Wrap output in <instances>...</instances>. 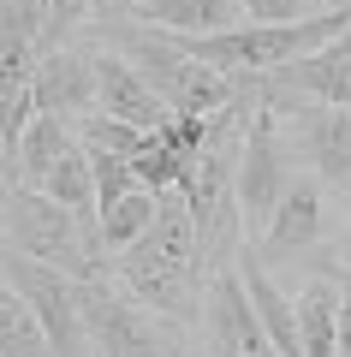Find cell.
Here are the masks:
<instances>
[{
	"label": "cell",
	"instance_id": "obj_10",
	"mask_svg": "<svg viewBox=\"0 0 351 357\" xmlns=\"http://www.w3.org/2000/svg\"><path fill=\"white\" fill-rule=\"evenodd\" d=\"M292 328H298L304 357H334V328H339V262L310 268L292 292Z\"/></svg>",
	"mask_w": 351,
	"mask_h": 357
},
{
	"label": "cell",
	"instance_id": "obj_16",
	"mask_svg": "<svg viewBox=\"0 0 351 357\" xmlns=\"http://www.w3.org/2000/svg\"><path fill=\"white\" fill-rule=\"evenodd\" d=\"M334 262L351 268V197H345V227H339V238H334Z\"/></svg>",
	"mask_w": 351,
	"mask_h": 357
},
{
	"label": "cell",
	"instance_id": "obj_15",
	"mask_svg": "<svg viewBox=\"0 0 351 357\" xmlns=\"http://www.w3.org/2000/svg\"><path fill=\"white\" fill-rule=\"evenodd\" d=\"M334 357H351V268H339V328H334Z\"/></svg>",
	"mask_w": 351,
	"mask_h": 357
},
{
	"label": "cell",
	"instance_id": "obj_12",
	"mask_svg": "<svg viewBox=\"0 0 351 357\" xmlns=\"http://www.w3.org/2000/svg\"><path fill=\"white\" fill-rule=\"evenodd\" d=\"M36 191L54 197L60 208H72V215H89V155H84V137H77V131H72V143L48 161V173L36 178Z\"/></svg>",
	"mask_w": 351,
	"mask_h": 357
},
{
	"label": "cell",
	"instance_id": "obj_14",
	"mask_svg": "<svg viewBox=\"0 0 351 357\" xmlns=\"http://www.w3.org/2000/svg\"><path fill=\"white\" fill-rule=\"evenodd\" d=\"M322 6H327V0H322ZM239 13H244V24H274V18L315 13V0H239Z\"/></svg>",
	"mask_w": 351,
	"mask_h": 357
},
{
	"label": "cell",
	"instance_id": "obj_18",
	"mask_svg": "<svg viewBox=\"0 0 351 357\" xmlns=\"http://www.w3.org/2000/svg\"><path fill=\"white\" fill-rule=\"evenodd\" d=\"M126 6H131V0H126Z\"/></svg>",
	"mask_w": 351,
	"mask_h": 357
},
{
	"label": "cell",
	"instance_id": "obj_11",
	"mask_svg": "<svg viewBox=\"0 0 351 357\" xmlns=\"http://www.w3.org/2000/svg\"><path fill=\"white\" fill-rule=\"evenodd\" d=\"M131 24H149L161 36H214V30L244 24L239 0H131L119 6Z\"/></svg>",
	"mask_w": 351,
	"mask_h": 357
},
{
	"label": "cell",
	"instance_id": "obj_2",
	"mask_svg": "<svg viewBox=\"0 0 351 357\" xmlns=\"http://www.w3.org/2000/svg\"><path fill=\"white\" fill-rule=\"evenodd\" d=\"M0 238L13 250L36 256V262L60 268V274H72V280H107V250L96 238V220L60 208L36 185L0 178Z\"/></svg>",
	"mask_w": 351,
	"mask_h": 357
},
{
	"label": "cell",
	"instance_id": "obj_1",
	"mask_svg": "<svg viewBox=\"0 0 351 357\" xmlns=\"http://www.w3.org/2000/svg\"><path fill=\"white\" fill-rule=\"evenodd\" d=\"M202 280H209V256H202V232H197V215H191V197L179 185H167V191H155L149 227L131 244L107 250V286L155 321L197 328Z\"/></svg>",
	"mask_w": 351,
	"mask_h": 357
},
{
	"label": "cell",
	"instance_id": "obj_4",
	"mask_svg": "<svg viewBox=\"0 0 351 357\" xmlns=\"http://www.w3.org/2000/svg\"><path fill=\"white\" fill-rule=\"evenodd\" d=\"M48 30V0H0V167L30 114V72Z\"/></svg>",
	"mask_w": 351,
	"mask_h": 357
},
{
	"label": "cell",
	"instance_id": "obj_9",
	"mask_svg": "<svg viewBox=\"0 0 351 357\" xmlns=\"http://www.w3.org/2000/svg\"><path fill=\"white\" fill-rule=\"evenodd\" d=\"M84 42H89V72H96V114L119 119V126L155 131L167 119V102L143 84V72L119 48H107V42H96V36H84Z\"/></svg>",
	"mask_w": 351,
	"mask_h": 357
},
{
	"label": "cell",
	"instance_id": "obj_13",
	"mask_svg": "<svg viewBox=\"0 0 351 357\" xmlns=\"http://www.w3.org/2000/svg\"><path fill=\"white\" fill-rule=\"evenodd\" d=\"M0 357H48V340H42L30 304L18 298V286L0 274Z\"/></svg>",
	"mask_w": 351,
	"mask_h": 357
},
{
	"label": "cell",
	"instance_id": "obj_8",
	"mask_svg": "<svg viewBox=\"0 0 351 357\" xmlns=\"http://www.w3.org/2000/svg\"><path fill=\"white\" fill-rule=\"evenodd\" d=\"M30 107L54 114L66 126H77L84 114H96V72H89V42H54L36 54V72H30Z\"/></svg>",
	"mask_w": 351,
	"mask_h": 357
},
{
	"label": "cell",
	"instance_id": "obj_7",
	"mask_svg": "<svg viewBox=\"0 0 351 357\" xmlns=\"http://www.w3.org/2000/svg\"><path fill=\"white\" fill-rule=\"evenodd\" d=\"M197 328L209 357H274L262 321L251 310V292H244L239 268L232 262H214L209 280H202V310H197Z\"/></svg>",
	"mask_w": 351,
	"mask_h": 357
},
{
	"label": "cell",
	"instance_id": "obj_3",
	"mask_svg": "<svg viewBox=\"0 0 351 357\" xmlns=\"http://www.w3.org/2000/svg\"><path fill=\"white\" fill-rule=\"evenodd\" d=\"M286 173H292V149H286V137H280V119L256 102V89H251V119H244L239 155H232V208H239L244 244L268 227Z\"/></svg>",
	"mask_w": 351,
	"mask_h": 357
},
{
	"label": "cell",
	"instance_id": "obj_17",
	"mask_svg": "<svg viewBox=\"0 0 351 357\" xmlns=\"http://www.w3.org/2000/svg\"><path fill=\"white\" fill-rule=\"evenodd\" d=\"M345 114H351V96H345Z\"/></svg>",
	"mask_w": 351,
	"mask_h": 357
},
{
	"label": "cell",
	"instance_id": "obj_6",
	"mask_svg": "<svg viewBox=\"0 0 351 357\" xmlns=\"http://www.w3.org/2000/svg\"><path fill=\"white\" fill-rule=\"evenodd\" d=\"M322 238H327V191H322V178H315L310 167L292 161L286 185H280V197H274V215H268V227L251 238V250L262 256V268L274 274L280 262L315 250Z\"/></svg>",
	"mask_w": 351,
	"mask_h": 357
},
{
	"label": "cell",
	"instance_id": "obj_5",
	"mask_svg": "<svg viewBox=\"0 0 351 357\" xmlns=\"http://www.w3.org/2000/svg\"><path fill=\"white\" fill-rule=\"evenodd\" d=\"M89 155V220H96L101 250H119L131 244L155 215V191L131 173V161L119 149H101V143H84Z\"/></svg>",
	"mask_w": 351,
	"mask_h": 357
}]
</instances>
